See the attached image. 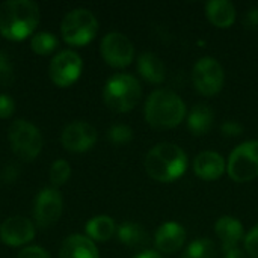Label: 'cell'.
I'll list each match as a JSON object with an SVG mask.
<instances>
[{"mask_svg":"<svg viewBox=\"0 0 258 258\" xmlns=\"http://www.w3.org/2000/svg\"><path fill=\"white\" fill-rule=\"evenodd\" d=\"M215 113L210 106L198 103L192 107L187 115V127L194 136H204L213 127Z\"/></svg>","mask_w":258,"mask_h":258,"instance_id":"20","label":"cell"},{"mask_svg":"<svg viewBox=\"0 0 258 258\" xmlns=\"http://www.w3.org/2000/svg\"><path fill=\"white\" fill-rule=\"evenodd\" d=\"M60 258H100L95 243L82 234L68 236L60 246Z\"/></svg>","mask_w":258,"mask_h":258,"instance_id":"17","label":"cell"},{"mask_svg":"<svg viewBox=\"0 0 258 258\" xmlns=\"http://www.w3.org/2000/svg\"><path fill=\"white\" fill-rule=\"evenodd\" d=\"M118 239L122 245L128 248H141L148 242V234L141 224L136 222H124L116 228Z\"/></svg>","mask_w":258,"mask_h":258,"instance_id":"22","label":"cell"},{"mask_svg":"<svg viewBox=\"0 0 258 258\" xmlns=\"http://www.w3.org/2000/svg\"><path fill=\"white\" fill-rule=\"evenodd\" d=\"M8 139L14 154L26 162L36 159L42 150V136L39 128L24 119H17L11 124Z\"/></svg>","mask_w":258,"mask_h":258,"instance_id":"6","label":"cell"},{"mask_svg":"<svg viewBox=\"0 0 258 258\" xmlns=\"http://www.w3.org/2000/svg\"><path fill=\"white\" fill-rule=\"evenodd\" d=\"M133 258H162V255H160L157 251L147 249V251H142L141 254H138L136 257H133Z\"/></svg>","mask_w":258,"mask_h":258,"instance_id":"35","label":"cell"},{"mask_svg":"<svg viewBox=\"0 0 258 258\" xmlns=\"http://www.w3.org/2000/svg\"><path fill=\"white\" fill-rule=\"evenodd\" d=\"M14 110H15V103L12 97H9L8 94H0V118L2 119L11 118Z\"/></svg>","mask_w":258,"mask_h":258,"instance_id":"31","label":"cell"},{"mask_svg":"<svg viewBox=\"0 0 258 258\" xmlns=\"http://www.w3.org/2000/svg\"><path fill=\"white\" fill-rule=\"evenodd\" d=\"M100 51L106 63L113 68H124L130 65L135 57V47L132 41L119 32L107 33L101 39Z\"/></svg>","mask_w":258,"mask_h":258,"instance_id":"9","label":"cell"},{"mask_svg":"<svg viewBox=\"0 0 258 258\" xmlns=\"http://www.w3.org/2000/svg\"><path fill=\"white\" fill-rule=\"evenodd\" d=\"M221 133L227 138H237L243 133V125L239 121L234 119H227L221 125Z\"/></svg>","mask_w":258,"mask_h":258,"instance_id":"30","label":"cell"},{"mask_svg":"<svg viewBox=\"0 0 258 258\" xmlns=\"http://www.w3.org/2000/svg\"><path fill=\"white\" fill-rule=\"evenodd\" d=\"M147 122L160 130H168L180 125L186 116V104L181 97L171 89H156L145 101Z\"/></svg>","mask_w":258,"mask_h":258,"instance_id":"2","label":"cell"},{"mask_svg":"<svg viewBox=\"0 0 258 258\" xmlns=\"http://www.w3.org/2000/svg\"><path fill=\"white\" fill-rule=\"evenodd\" d=\"M18 258H50V254L41 246H26L18 252Z\"/></svg>","mask_w":258,"mask_h":258,"instance_id":"32","label":"cell"},{"mask_svg":"<svg viewBox=\"0 0 258 258\" xmlns=\"http://www.w3.org/2000/svg\"><path fill=\"white\" fill-rule=\"evenodd\" d=\"M33 237L35 225L23 216L8 218L0 225V239L8 246H23Z\"/></svg>","mask_w":258,"mask_h":258,"instance_id":"13","label":"cell"},{"mask_svg":"<svg viewBox=\"0 0 258 258\" xmlns=\"http://www.w3.org/2000/svg\"><path fill=\"white\" fill-rule=\"evenodd\" d=\"M192 82L195 89L206 97L216 95L224 88L225 73L224 67L215 57L204 56L194 65Z\"/></svg>","mask_w":258,"mask_h":258,"instance_id":"8","label":"cell"},{"mask_svg":"<svg viewBox=\"0 0 258 258\" xmlns=\"http://www.w3.org/2000/svg\"><path fill=\"white\" fill-rule=\"evenodd\" d=\"M243 243H245L246 254L251 258H258V225L249 230Z\"/></svg>","mask_w":258,"mask_h":258,"instance_id":"28","label":"cell"},{"mask_svg":"<svg viewBox=\"0 0 258 258\" xmlns=\"http://www.w3.org/2000/svg\"><path fill=\"white\" fill-rule=\"evenodd\" d=\"M215 233L221 240L224 252H228L237 248L239 242L243 239V225L233 216H221L215 224Z\"/></svg>","mask_w":258,"mask_h":258,"instance_id":"16","label":"cell"},{"mask_svg":"<svg viewBox=\"0 0 258 258\" xmlns=\"http://www.w3.org/2000/svg\"><path fill=\"white\" fill-rule=\"evenodd\" d=\"M98 30L95 15L85 8H77L68 12L60 24V33L70 45H85L94 39Z\"/></svg>","mask_w":258,"mask_h":258,"instance_id":"5","label":"cell"},{"mask_svg":"<svg viewBox=\"0 0 258 258\" xmlns=\"http://www.w3.org/2000/svg\"><path fill=\"white\" fill-rule=\"evenodd\" d=\"M225 258H249L248 254H245L243 249H239V248H234L228 252H225Z\"/></svg>","mask_w":258,"mask_h":258,"instance_id":"34","label":"cell"},{"mask_svg":"<svg viewBox=\"0 0 258 258\" xmlns=\"http://www.w3.org/2000/svg\"><path fill=\"white\" fill-rule=\"evenodd\" d=\"M14 82V67L8 56L0 53V86H9Z\"/></svg>","mask_w":258,"mask_h":258,"instance_id":"27","label":"cell"},{"mask_svg":"<svg viewBox=\"0 0 258 258\" xmlns=\"http://www.w3.org/2000/svg\"><path fill=\"white\" fill-rule=\"evenodd\" d=\"M183 258H216V246L207 237L197 239L187 245Z\"/></svg>","mask_w":258,"mask_h":258,"instance_id":"23","label":"cell"},{"mask_svg":"<svg viewBox=\"0 0 258 258\" xmlns=\"http://www.w3.org/2000/svg\"><path fill=\"white\" fill-rule=\"evenodd\" d=\"M107 139L115 145H125L133 139V130L125 124H115L107 130Z\"/></svg>","mask_w":258,"mask_h":258,"instance_id":"26","label":"cell"},{"mask_svg":"<svg viewBox=\"0 0 258 258\" xmlns=\"http://www.w3.org/2000/svg\"><path fill=\"white\" fill-rule=\"evenodd\" d=\"M63 200L59 190L53 187H44L35 197L33 201V218L36 224L42 228L56 224L62 215Z\"/></svg>","mask_w":258,"mask_h":258,"instance_id":"11","label":"cell"},{"mask_svg":"<svg viewBox=\"0 0 258 258\" xmlns=\"http://www.w3.org/2000/svg\"><path fill=\"white\" fill-rule=\"evenodd\" d=\"M225 160L216 151H203L194 160V172L204 181H215L225 172Z\"/></svg>","mask_w":258,"mask_h":258,"instance_id":"15","label":"cell"},{"mask_svg":"<svg viewBox=\"0 0 258 258\" xmlns=\"http://www.w3.org/2000/svg\"><path fill=\"white\" fill-rule=\"evenodd\" d=\"M142 95L139 80L132 74L112 76L103 89V100L106 106L116 113H127L136 107Z\"/></svg>","mask_w":258,"mask_h":258,"instance_id":"4","label":"cell"},{"mask_svg":"<svg viewBox=\"0 0 258 258\" xmlns=\"http://www.w3.org/2000/svg\"><path fill=\"white\" fill-rule=\"evenodd\" d=\"M186 242V230L178 222H165L154 234L156 249L162 254H174L183 248Z\"/></svg>","mask_w":258,"mask_h":258,"instance_id":"14","label":"cell"},{"mask_svg":"<svg viewBox=\"0 0 258 258\" xmlns=\"http://www.w3.org/2000/svg\"><path fill=\"white\" fill-rule=\"evenodd\" d=\"M138 73L150 83L159 85L166 77V68L163 60L151 51H145L138 57Z\"/></svg>","mask_w":258,"mask_h":258,"instance_id":"19","label":"cell"},{"mask_svg":"<svg viewBox=\"0 0 258 258\" xmlns=\"http://www.w3.org/2000/svg\"><path fill=\"white\" fill-rule=\"evenodd\" d=\"M30 47L36 54H50L57 47V38L50 32H38L32 36Z\"/></svg>","mask_w":258,"mask_h":258,"instance_id":"24","label":"cell"},{"mask_svg":"<svg viewBox=\"0 0 258 258\" xmlns=\"http://www.w3.org/2000/svg\"><path fill=\"white\" fill-rule=\"evenodd\" d=\"M243 26L251 30L258 29V8H251L246 11V14L243 17Z\"/></svg>","mask_w":258,"mask_h":258,"instance_id":"33","label":"cell"},{"mask_svg":"<svg viewBox=\"0 0 258 258\" xmlns=\"http://www.w3.org/2000/svg\"><path fill=\"white\" fill-rule=\"evenodd\" d=\"M206 15L213 26L227 29L236 20V6L230 0H212L206 3Z\"/></svg>","mask_w":258,"mask_h":258,"instance_id":"18","label":"cell"},{"mask_svg":"<svg viewBox=\"0 0 258 258\" xmlns=\"http://www.w3.org/2000/svg\"><path fill=\"white\" fill-rule=\"evenodd\" d=\"M82 67H83L82 57L76 51L62 50L50 62V68H48L50 79L53 80L54 85L60 88H67L80 77Z\"/></svg>","mask_w":258,"mask_h":258,"instance_id":"10","label":"cell"},{"mask_svg":"<svg viewBox=\"0 0 258 258\" xmlns=\"http://www.w3.org/2000/svg\"><path fill=\"white\" fill-rule=\"evenodd\" d=\"M227 172L236 183H248L258 177V141H246L231 151Z\"/></svg>","mask_w":258,"mask_h":258,"instance_id":"7","label":"cell"},{"mask_svg":"<svg viewBox=\"0 0 258 258\" xmlns=\"http://www.w3.org/2000/svg\"><path fill=\"white\" fill-rule=\"evenodd\" d=\"M71 175V166L67 160H56L50 168V181L53 186H63Z\"/></svg>","mask_w":258,"mask_h":258,"instance_id":"25","label":"cell"},{"mask_svg":"<svg viewBox=\"0 0 258 258\" xmlns=\"http://www.w3.org/2000/svg\"><path fill=\"white\" fill-rule=\"evenodd\" d=\"M39 23V6L30 0H8L0 5V33L11 41L32 35Z\"/></svg>","mask_w":258,"mask_h":258,"instance_id":"1","label":"cell"},{"mask_svg":"<svg viewBox=\"0 0 258 258\" xmlns=\"http://www.w3.org/2000/svg\"><path fill=\"white\" fill-rule=\"evenodd\" d=\"M95 141H97L95 127L83 121H76L68 124L60 136V142L63 148L71 153L88 151L89 148L94 147Z\"/></svg>","mask_w":258,"mask_h":258,"instance_id":"12","label":"cell"},{"mask_svg":"<svg viewBox=\"0 0 258 258\" xmlns=\"http://www.w3.org/2000/svg\"><path fill=\"white\" fill-rule=\"evenodd\" d=\"M187 168V156L183 148L171 142H162L153 147L145 157L147 174L160 183L178 180Z\"/></svg>","mask_w":258,"mask_h":258,"instance_id":"3","label":"cell"},{"mask_svg":"<svg viewBox=\"0 0 258 258\" xmlns=\"http://www.w3.org/2000/svg\"><path fill=\"white\" fill-rule=\"evenodd\" d=\"M116 233L115 221L107 215L94 216L86 224V234L91 240L95 242H106Z\"/></svg>","mask_w":258,"mask_h":258,"instance_id":"21","label":"cell"},{"mask_svg":"<svg viewBox=\"0 0 258 258\" xmlns=\"http://www.w3.org/2000/svg\"><path fill=\"white\" fill-rule=\"evenodd\" d=\"M20 177V168L17 163L14 162H9L6 163L2 169H0V180L6 184H11V183H15L17 178Z\"/></svg>","mask_w":258,"mask_h":258,"instance_id":"29","label":"cell"}]
</instances>
